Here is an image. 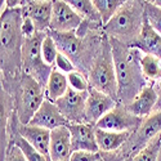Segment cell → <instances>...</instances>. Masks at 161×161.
<instances>
[{"label":"cell","mask_w":161,"mask_h":161,"mask_svg":"<svg viewBox=\"0 0 161 161\" xmlns=\"http://www.w3.org/2000/svg\"><path fill=\"white\" fill-rule=\"evenodd\" d=\"M22 7L7 8L4 5L2 8V92L8 94L12 101L23 74Z\"/></svg>","instance_id":"6da1fadb"},{"label":"cell","mask_w":161,"mask_h":161,"mask_svg":"<svg viewBox=\"0 0 161 161\" xmlns=\"http://www.w3.org/2000/svg\"><path fill=\"white\" fill-rule=\"evenodd\" d=\"M110 39V37H108ZM117 80L119 103L128 106L142 89L150 83L146 80L141 69V57L143 53L130 45L110 39Z\"/></svg>","instance_id":"7a4b0ae2"},{"label":"cell","mask_w":161,"mask_h":161,"mask_svg":"<svg viewBox=\"0 0 161 161\" xmlns=\"http://www.w3.org/2000/svg\"><path fill=\"white\" fill-rule=\"evenodd\" d=\"M50 36L54 39L58 52L70 58L75 64L76 70L83 72L86 77L89 70L98 54L102 40L104 37L103 26L94 27L86 36L79 37L75 32H53L49 31Z\"/></svg>","instance_id":"3957f363"},{"label":"cell","mask_w":161,"mask_h":161,"mask_svg":"<svg viewBox=\"0 0 161 161\" xmlns=\"http://www.w3.org/2000/svg\"><path fill=\"white\" fill-rule=\"evenodd\" d=\"M144 23V2L125 0L116 14L103 26L104 34L126 45H133L139 37Z\"/></svg>","instance_id":"277c9868"},{"label":"cell","mask_w":161,"mask_h":161,"mask_svg":"<svg viewBox=\"0 0 161 161\" xmlns=\"http://www.w3.org/2000/svg\"><path fill=\"white\" fill-rule=\"evenodd\" d=\"M88 81L90 88L99 90L119 102L115 62L112 56L111 43L107 35H104L101 48L98 50V54L94 58V62H93L89 70Z\"/></svg>","instance_id":"5b68a950"},{"label":"cell","mask_w":161,"mask_h":161,"mask_svg":"<svg viewBox=\"0 0 161 161\" xmlns=\"http://www.w3.org/2000/svg\"><path fill=\"white\" fill-rule=\"evenodd\" d=\"M45 89L40 85L34 77L29 74L23 72L21 76V81L18 89L13 97L14 111L23 125H29L40 106L45 101Z\"/></svg>","instance_id":"8992f818"},{"label":"cell","mask_w":161,"mask_h":161,"mask_svg":"<svg viewBox=\"0 0 161 161\" xmlns=\"http://www.w3.org/2000/svg\"><path fill=\"white\" fill-rule=\"evenodd\" d=\"M48 32H36L31 37H25L22 47V69L44 89L54 67L45 63L42 54V45Z\"/></svg>","instance_id":"52a82bcc"},{"label":"cell","mask_w":161,"mask_h":161,"mask_svg":"<svg viewBox=\"0 0 161 161\" xmlns=\"http://www.w3.org/2000/svg\"><path fill=\"white\" fill-rule=\"evenodd\" d=\"M143 123V119L133 115L128 107L123 103H117L114 110L106 114L97 123V128L116 133H134Z\"/></svg>","instance_id":"ba28073f"},{"label":"cell","mask_w":161,"mask_h":161,"mask_svg":"<svg viewBox=\"0 0 161 161\" xmlns=\"http://www.w3.org/2000/svg\"><path fill=\"white\" fill-rule=\"evenodd\" d=\"M88 92H76L69 88L66 94L59 98L56 104L64 116V119L71 123H85V106L88 99Z\"/></svg>","instance_id":"9c48e42d"},{"label":"cell","mask_w":161,"mask_h":161,"mask_svg":"<svg viewBox=\"0 0 161 161\" xmlns=\"http://www.w3.org/2000/svg\"><path fill=\"white\" fill-rule=\"evenodd\" d=\"M83 18L71 8V5L63 0L53 2V13L49 31L53 32H75L83 23Z\"/></svg>","instance_id":"30bf717a"},{"label":"cell","mask_w":161,"mask_h":161,"mask_svg":"<svg viewBox=\"0 0 161 161\" xmlns=\"http://www.w3.org/2000/svg\"><path fill=\"white\" fill-rule=\"evenodd\" d=\"M119 102L104 93L89 88V94L85 106V123L97 125V123L111 110H114Z\"/></svg>","instance_id":"8fae6325"},{"label":"cell","mask_w":161,"mask_h":161,"mask_svg":"<svg viewBox=\"0 0 161 161\" xmlns=\"http://www.w3.org/2000/svg\"><path fill=\"white\" fill-rule=\"evenodd\" d=\"M71 133V144L72 152L75 151H86V152H99L96 129L97 126L88 123H71L67 125Z\"/></svg>","instance_id":"7c38bea8"},{"label":"cell","mask_w":161,"mask_h":161,"mask_svg":"<svg viewBox=\"0 0 161 161\" xmlns=\"http://www.w3.org/2000/svg\"><path fill=\"white\" fill-rule=\"evenodd\" d=\"M22 13L27 16L37 32H48L50 29L52 22V13H53V2L50 0H25L22 7Z\"/></svg>","instance_id":"4fadbf2b"},{"label":"cell","mask_w":161,"mask_h":161,"mask_svg":"<svg viewBox=\"0 0 161 161\" xmlns=\"http://www.w3.org/2000/svg\"><path fill=\"white\" fill-rule=\"evenodd\" d=\"M29 125L44 128L52 131L61 126H67L69 121L64 119V116L59 111L57 104L45 98V101L40 106V108L37 110V112L35 114V116L32 117Z\"/></svg>","instance_id":"5bb4252c"},{"label":"cell","mask_w":161,"mask_h":161,"mask_svg":"<svg viewBox=\"0 0 161 161\" xmlns=\"http://www.w3.org/2000/svg\"><path fill=\"white\" fill-rule=\"evenodd\" d=\"M72 155L71 133L67 126H61L50 131L49 157L50 161H70Z\"/></svg>","instance_id":"9a60e30c"},{"label":"cell","mask_w":161,"mask_h":161,"mask_svg":"<svg viewBox=\"0 0 161 161\" xmlns=\"http://www.w3.org/2000/svg\"><path fill=\"white\" fill-rule=\"evenodd\" d=\"M156 102H157V93L155 89V84L150 83L142 89V92L126 107L133 115H136L141 119H146L153 114Z\"/></svg>","instance_id":"2e32d148"},{"label":"cell","mask_w":161,"mask_h":161,"mask_svg":"<svg viewBox=\"0 0 161 161\" xmlns=\"http://www.w3.org/2000/svg\"><path fill=\"white\" fill-rule=\"evenodd\" d=\"M130 47L139 49L143 54L153 56L161 61V35L157 34L146 19L139 37Z\"/></svg>","instance_id":"e0dca14e"},{"label":"cell","mask_w":161,"mask_h":161,"mask_svg":"<svg viewBox=\"0 0 161 161\" xmlns=\"http://www.w3.org/2000/svg\"><path fill=\"white\" fill-rule=\"evenodd\" d=\"M130 134L128 131L123 133H116V131H110V130H103L97 128L96 129V139L99 152L102 153H112L119 151L121 147L128 142L130 138Z\"/></svg>","instance_id":"ac0fdd59"},{"label":"cell","mask_w":161,"mask_h":161,"mask_svg":"<svg viewBox=\"0 0 161 161\" xmlns=\"http://www.w3.org/2000/svg\"><path fill=\"white\" fill-rule=\"evenodd\" d=\"M69 88L70 85H69V80H67V75H64L63 72H61L54 67L49 76L48 84L45 88L47 99L56 103L59 98H62L66 94Z\"/></svg>","instance_id":"d6986e66"},{"label":"cell","mask_w":161,"mask_h":161,"mask_svg":"<svg viewBox=\"0 0 161 161\" xmlns=\"http://www.w3.org/2000/svg\"><path fill=\"white\" fill-rule=\"evenodd\" d=\"M71 8L81 17L84 21H88L94 25H102V18L94 5L93 0H67Z\"/></svg>","instance_id":"ffe728a7"},{"label":"cell","mask_w":161,"mask_h":161,"mask_svg":"<svg viewBox=\"0 0 161 161\" xmlns=\"http://www.w3.org/2000/svg\"><path fill=\"white\" fill-rule=\"evenodd\" d=\"M142 74L148 83H157L161 80V61L150 54H142L141 57Z\"/></svg>","instance_id":"44dd1931"},{"label":"cell","mask_w":161,"mask_h":161,"mask_svg":"<svg viewBox=\"0 0 161 161\" xmlns=\"http://www.w3.org/2000/svg\"><path fill=\"white\" fill-rule=\"evenodd\" d=\"M9 143H14L16 146H18L21 148V151L23 152L25 157L27 158V161H50L44 155H42L39 151H36L31 144H29L16 131H10V136L8 137L7 144H9Z\"/></svg>","instance_id":"7402d4cb"},{"label":"cell","mask_w":161,"mask_h":161,"mask_svg":"<svg viewBox=\"0 0 161 161\" xmlns=\"http://www.w3.org/2000/svg\"><path fill=\"white\" fill-rule=\"evenodd\" d=\"M94 5L102 18L103 26L116 14V12L121 8L125 0H93Z\"/></svg>","instance_id":"603a6c76"},{"label":"cell","mask_w":161,"mask_h":161,"mask_svg":"<svg viewBox=\"0 0 161 161\" xmlns=\"http://www.w3.org/2000/svg\"><path fill=\"white\" fill-rule=\"evenodd\" d=\"M161 152V142L160 136L152 139L144 148H142L130 161H158V156Z\"/></svg>","instance_id":"cb8c5ba5"},{"label":"cell","mask_w":161,"mask_h":161,"mask_svg":"<svg viewBox=\"0 0 161 161\" xmlns=\"http://www.w3.org/2000/svg\"><path fill=\"white\" fill-rule=\"evenodd\" d=\"M144 19L161 35V8L156 7L152 2H144Z\"/></svg>","instance_id":"d4e9b609"},{"label":"cell","mask_w":161,"mask_h":161,"mask_svg":"<svg viewBox=\"0 0 161 161\" xmlns=\"http://www.w3.org/2000/svg\"><path fill=\"white\" fill-rule=\"evenodd\" d=\"M58 48L56 45V42L53 39L48 31L44 42H43V45H42V54H43V58L47 64L54 67L56 64V59H57V56H58Z\"/></svg>","instance_id":"484cf974"},{"label":"cell","mask_w":161,"mask_h":161,"mask_svg":"<svg viewBox=\"0 0 161 161\" xmlns=\"http://www.w3.org/2000/svg\"><path fill=\"white\" fill-rule=\"evenodd\" d=\"M67 80H69V85L76 92H88L90 85L88 81V77L77 70L67 74Z\"/></svg>","instance_id":"4316f807"},{"label":"cell","mask_w":161,"mask_h":161,"mask_svg":"<svg viewBox=\"0 0 161 161\" xmlns=\"http://www.w3.org/2000/svg\"><path fill=\"white\" fill-rule=\"evenodd\" d=\"M4 161H27V158L25 157L23 152L18 146L14 143H9L5 147V158Z\"/></svg>","instance_id":"83f0119b"},{"label":"cell","mask_w":161,"mask_h":161,"mask_svg":"<svg viewBox=\"0 0 161 161\" xmlns=\"http://www.w3.org/2000/svg\"><path fill=\"white\" fill-rule=\"evenodd\" d=\"M54 66H56L57 70H59L61 72H63V74H66V75L76 70V67H75V64L71 62V59L67 58L64 54H62V53H58Z\"/></svg>","instance_id":"f1b7e54d"},{"label":"cell","mask_w":161,"mask_h":161,"mask_svg":"<svg viewBox=\"0 0 161 161\" xmlns=\"http://www.w3.org/2000/svg\"><path fill=\"white\" fill-rule=\"evenodd\" d=\"M101 152H86V151H75L72 152L70 161H101Z\"/></svg>","instance_id":"f546056e"},{"label":"cell","mask_w":161,"mask_h":161,"mask_svg":"<svg viewBox=\"0 0 161 161\" xmlns=\"http://www.w3.org/2000/svg\"><path fill=\"white\" fill-rule=\"evenodd\" d=\"M22 16H23V23H22V32H23V36H25V37H31V36H34L37 31H36V29H35L32 21H31L27 16H25L23 13H22Z\"/></svg>","instance_id":"4dcf8cb0"},{"label":"cell","mask_w":161,"mask_h":161,"mask_svg":"<svg viewBox=\"0 0 161 161\" xmlns=\"http://www.w3.org/2000/svg\"><path fill=\"white\" fill-rule=\"evenodd\" d=\"M155 89H156V93H157V102H156L153 112H160L161 111V80L157 83H155Z\"/></svg>","instance_id":"1f68e13d"},{"label":"cell","mask_w":161,"mask_h":161,"mask_svg":"<svg viewBox=\"0 0 161 161\" xmlns=\"http://www.w3.org/2000/svg\"><path fill=\"white\" fill-rule=\"evenodd\" d=\"M152 3L156 5V7H158V8H161V0H152Z\"/></svg>","instance_id":"d6a6232c"},{"label":"cell","mask_w":161,"mask_h":161,"mask_svg":"<svg viewBox=\"0 0 161 161\" xmlns=\"http://www.w3.org/2000/svg\"><path fill=\"white\" fill-rule=\"evenodd\" d=\"M158 161H161V152H160V156H158Z\"/></svg>","instance_id":"836d02e7"},{"label":"cell","mask_w":161,"mask_h":161,"mask_svg":"<svg viewBox=\"0 0 161 161\" xmlns=\"http://www.w3.org/2000/svg\"><path fill=\"white\" fill-rule=\"evenodd\" d=\"M160 142H161V136H160Z\"/></svg>","instance_id":"e575fe53"},{"label":"cell","mask_w":161,"mask_h":161,"mask_svg":"<svg viewBox=\"0 0 161 161\" xmlns=\"http://www.w3.org/2000/svg\"><path fill=\"white\" fill-rule=\"evenodd\" d=\"M101 161H104V160H103V157H102V160H101Z\"/></svg>","instance_id":"d590c367"}]
</instances>
